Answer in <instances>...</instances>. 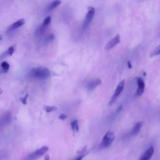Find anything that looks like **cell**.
Instances as JSON below:
<instances>
[{
    "instance_id": "cell-4",
    "label": "cell",
    "mask_w": 160,
    "mask_h": 160,
    "mask_svg": "<svg viewBox=\"0 0 160 160\" xmlns=\"http://www.w3.org/2000/svg\"><path fill=\"white\" fill-rule=\"evenodd\" d=\"M125 81L123 80L121 81H120L119 84H118V86L116 88V90L114 92L113 96L111 98L110 102H109V105H112L115 102V101L118 99V98L120 95V94L122 93V91L124 90V88H125Z\"/></svg>"
},
{
    "instance_id": "cell-26",
    "label": "cell",
    "mask_w": 160,
    "mask_h": 160,
    "mask_svg": "<svg viewBox=\"0 0 160 160\" xmlns=\"http://www.w3.org/2000/svg\"><path fill=\"white\" fill-rule=\"evenodd\" d=\"M3 93V90L0 88V94H1Z\"/></svg>"
},
{
    "instance_id": "cell-25",
    "label": "cell",
    "mask_w": 160,
    "mask_h": 160,
    "mask_svg": "<svg viewBox=\"0 0 160 160\" xmlns=\"http://www.w3.org/2000/svg\"><path fill=\"white\" fill-rule=\"evenodd\" d=\"M49 155H46V157H45V159H44V160H49Z\"/></svg>"
},
{
    "instance_id": "cell-19",
    "label": "cell",
    "mask_w": 160,
    "mask_h": 160,
    "mask_svg": "<svg viewBox=\"0 0 160 160\" xmlns=\"http://www.w3.org/2000/svg\"><path fill=\"white\" fill-rule=\"evenodd\" d=\"M51 18L50 17V16H48V17H46L44 19V20L41 25L43 26V27H44L48 28L49 26H50V25L51 23Z\"/></svg>"
},
{
    "instance_id": "cell-23",
    "label": "cell",
    "mask_w": 160,
    "mask_h": 160,
    "mask_svg": "<svg viewBox=\"0 0 160 160\" xmlns=\"http://www.w3.org/2000/svg\"><path fill=\"white\" fill-rule=\"evenodd\" d=\"M86 155V154H83V155H81L79 156H78V157H76V158H75L74 160H82L83 159V158Z\"/></svg>"
},
{
    "instance_id": "cell-10",
    "label": "cell",
    "mask_w": 160,
    "mask_h": 160,
    "mask_svg": "<svg viewBox=\"0 0 160 160\" xmlns=\"http://www.w3.org/2000/svg\"><path fill=\"white\" fill-rule=\"evenodd\" d=\"M101 83H102V81H101L100 79H96V80H91L87 84V86H86L87 89L89 91H92L95 89L97 86L100 85Z\"/></svg>"
},
{
    "instance_id": "cell-27",
    "label": "cell",
    "mask_w": 160,
    "mask_h": 160,
    "mask_svg": "<svg viewBox=\"0 0 160 160\" xmlns=\"http://www.w3.org/2000/svg\"><path fill=\"white\" fill-rule=\"evenodd\" d=\"M2 38H3V37H2V35L0 34V40H2Z\"/></svg>"
},
{
    "instance_id": "cell-8",
    "label": "cell",
    "mask_w": 160,
    "mask_h": 160,
    "mask_svg": "<svg viewBox=\"0 0 160 160\" xmlns=\"http://www.w3.org/2000/svg\"><path fill=\"white\" fill-rule=\"evenodd\" d=\"M154 151V148H153V146L149 147V148L142 155L139 160H149L153 156Z\"/></svg>"
},
{
    "instance_id": "cell-22",
    "label": "cell",
    "mask_w": 160,
    "mask_h": 160,
    "mask_svg": "<svg viewBox=\"0 0 160 160\" xmlns=\"http://www.w3.org/2000/svg\"><path fill=\"white\" fill-rule=\"evenodd\" d=\"M28 97V94H27V95H26L25 97H23V98H21V102H22V103H23V104H27Z\"/></svg>"
},
{
    "instance_id": "cell-18",
    "label": "cell",
    "mask_w": 160,
    "mask_h": 160,
    "mask_svg": "<svg viewBox=\"0 0 160 160\" xmlns=\"http://www.w3.org/2000/svg\"><path fill=\"white\" fill-rule=\"evenodd\" d=\"M43 109L46 113H51L56 111L57 110V108L54 106H44Z\"/></svg>"
},
{
    "instance_id": "cell-20",
    "label": "cell",
    "mask_w": 160,
    "mask_h": 160,
    "mask_svg": "<svg viewBox=\"0 0 160 160\" xmlns=\"http://www.w3.org/2000/svg\"><path fill=\"white\" fill-rule=\"evenodd\" d=\"M160 54V44H159L157 47H156L154 50L152 51V53L150 54V56L153 57L157 55Z\"/></svg>"
},
{
    "instance_id": "cell-15",
    "label": "cell",
    "mask_w": 160,
    "mask_h": 160,
    "mask_svg": "<svg viewBox=\"0 0 160 160\" xmlns=\"http://www.w3.org/2000/svg\"><path fill=\"white\" fill-rule=\"evenodd\" d=\"M71 127L74 133H78L79 131V126H78V121L75 120L71 123Z\"/></svg>"
},
{
    "instance_id": "cell-12",
    "label": "cell",
    "mask_w": 160,
    "mask_h": 160,
    "mask_svg": "<svg viewBox=\"0 0 160 160\" xmlns=\"http://www.w3.org/2000/svg\"><path fill=\"white\" fill-rule=\"evenodd\" d=\"M15 48L14 46H11L9 47L8 49V50L5 52L4 53H3V54L1 55V56H0V59L5 58H6V57H8V56H11V55L13 54L14 52H15Z\"/></svg>"
},
{
    "instance_id": "cell-21",
    "label": "cell",
    "mask_w": 160,
    "mask_h": 160,
    "mask_svg": "<svg viewBox=\"0 0 160 160\" xmlns=\"http://www.w3.org/2000/svg\"><path fill=\"white\" fill-rule=\"evenodd\" d=\"M58 118H59V119H60V120L64 121L65 120H66L67 115H65V114H64V113H62V114H61V115H59Z\"/></svg>"
},
{
    "instance_id": "cell-2",
    "label": "cell",
    "mask_w": 160,
    "mask_h": 160,
    "mask_svg": "<svg viewBox=\"0 0 160 160\" xmlns=\"http://www.w3.org/2000/svg\"><path fill=\"white\" fill-rule=\"evenodd\" d=\"M49 150L48 147L46 146H42L39 149L36 150L35 151L31 153L28 156L26 157L24 160H37L41 158L42 156H43L46 154Z\"/></svg>"
},
{
    "instance_id": "cell-3",
    "label": "cell",
    "mask_w": 160,
    "mask_h": 160,
    "mask_svg": "<svg viewBox=\"0 0 160 160\" xmlns=\"http://www.w3.org/2000/svg\"><path fill=\"white\" fill-rule=\"evenodd\" d=\"M115 139V135L112 131H108L103 136L102 142L100 143L101 148H107L110 147Z\"/></svg>"
},
{
    "instance_id": "cell-24",
    "label": "cell",
    "mask_w": 160,
    "mask_h": 160,
    "mask_svg": "<svg viewBox=\"0 0 160 160\" xmlns=\"http://www.w3.org/2000/svg\"><path fill=\"white\" fill-rule=\"evenodd\" d=\"M128 66L129 68H132V65H131V61H128Z\"/></svg>"
},
{
    "instance_id": "cell-1",
    "label": "cell",
    "mask_w": 160,
    "mask_h": 160,
    "mask_svg": "<svg viewBox=\"0 0 160 160\" xmlns=\"http://www.w3.org/2000/svg\"><path fill=\"white\" fill-rule=\"evenodd\" d=\"M29 76L33 79L44 80L50 77L51 73L46 68L37 67L31 70L29 73Z\"/></svg>"
},
{
    "instance_id": "cell-13",
    "label": "cell",
    "mask_w": 160,
    "mask_h": 160,
    "mask_svg": "<svg viewBox=\"0 0 160 160\" xmlns=\"http://www.w3.org/2000/svg\"><path fill=\"white\" fill-rule=\"evenodd\" d=\"M61 3V0H54L53 2L50 3V4L48 5V8H47V10L48 11L53 10L54 9L58 7V6L60 5Z\"/></svg>"
},
{
    "instance_id": "cell-7",
    "label": "cell",
    "mask_w": 160,
    "mask_h": 160,
    "mask_svg": "<svg viewBox=\"0 0 160 160\" xmlns=\"http://www.w3.org/2000/svg\"><path fill=\"white\" fill-rule=\"evenodd\" d=\"M120 40H121V37L119 35H117L116 37L112 38V40L109 41L108 43H107L105 47L106 50H110L111 49H112L113 48L115 47V46H116L120 43Z\"/></svg>"
},
{
    "instance_id": "cell-11",
    "label": "cell",
    "mask_w": 160,
    "mask_h": 160,
    "mask_svg": "<svg viewBox=\"0 0 160 160\" xmlns=\"http://www.w3.org/2000/svg\"><path fill=\"white\" fill-rule=\"evenodd\" d=\"M25 23V20L24 19H19L17 21H16L15 23H14L13 24H12L11 25L9 26L8 28V31H13L15 29L19 28V27H22V26H23Z\"/></svg>"
},
{
    "instance_id": "cell-16",
    "label": "cell",
    "mask_w": 160,
    "mask_h": 160,
    "mask_svg": "<svg viewBox=\"0 0 160 160\" xmlns=\"http://www.w3.org/2000/svg\"><path fill=\"white\" fill-rule=\"evenodd\" d=\"M54 39V36L52 34H50L47 35L46 37H45L44 40H43V43L44 44H48L51 43V41H53Z\"/></svg>"
},
{
    "instance_id": "cell-17",
    "label": "cell",
    "mask_w": 160,
    "mask_h": 160,
    "mask_svg": "<svg viewBox=\"0 0 160 160\" xmlns=\"http://www.w3.org/2000/svg\"><path fill=\"white\" fill-rule=\"evenodd\" d=\"M1 68L4 73H6L9 70L10 66H9V63L6 61H3L1 64Z\"/></svg>"
},
{
    "instance_id": "cell-14",
    "label": "cell",
    "mask_w": 160,
    "mask_h": 160,
    "mask_svg": "<svg viewBox=\"0 0 160 160\" xmlns=\"http://www.w3.org/2000/svg\"><path fill=\"white\" fill-rule=\"evenodd\" d=\"M47 28H48L44 27L42 25L40 26V27L37 29V30H36V31H35V35L37 36V37H41V36L43 35L45 33V31H46Z\"/></svg>"
},
{
    "instance_id": "cell-9",
    "label": "cell",
    "mask_w": 160,
    "mask_h": 160,
    "mask_svg": "<svg viewBox=\"0 0 160 160\" xmlns=\"http://www.w3.org/2000/svg\"><path fill=\"white\" fill-rule=\"evenodd\" d=\"M143 125V122L142 121H139L136 123L135 125H134L133 128L130 131L129 134L131 136H136L138 135L139 131H141V129Z\"/></svg>"
},
{
    "instance_id": "cell-5",
    "label": "cell",
    "mask_w": 160,
    "mask_h": 160,
    "mask_svg": "<svg viewBox=\"0 0 160 160\" xmlns=\"http://www.w3.org/2000/svg\"><path fill=\"white\" fill-rule=\"evenodd\" d=\"M88 9V11L86 15V17L84 18V21L83 25V28L84 29H85L91 23V21L93 20L94 14H95V9L92 6H89Z\"/></svg>"
},
{
    "instance_id": "cell-6",
    "label": "cell",
    "mask_w": 160,
    "mask_h": 160,
    "mask_svg": "<svg viewBox=\"0 0 160 160\" xmlns=\"http://www.w3.org/2000/svg\"><path fill=\"white\" fill-rule=\"evenodd\" d=\"M137 85H138V88L136 91V93L135 94V97H139L141 96L143 94L145 91V81L141 78L137 77L136 78Z\"/></svg>"
}]
</instances>
